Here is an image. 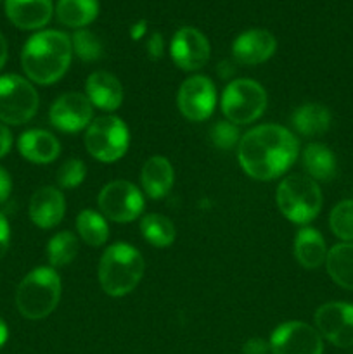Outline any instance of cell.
Returning <instances> with one entry per match:
<instances>
[{
	"mask_svg": "<svg viewBox=\"0 0 353 354\" xmlns=\"http://www.w3.org/2000/svg\"><path fill=\"white\" fill-rule=\"evenodd\" d=\"M71 38L57 30L40 31L24 44L21 64L31 82L52 85L59 82L71 64Z\"/></svg>",
	"mask_w": 353,
	"mask_h": 354,
	"instance_id": "7a4b0ae2",
	"label": "cell"
},
{
	"mask_svg": "<svg viewBox=\"0 0 353 354\" xmlns=\"http://www.w3.org/2000/svg\"><path fill=\"white\" fill-rule=\"evenodd\" d=\"M17 149L24 159L35 165H48L61 154L57 138L45 130H28L17 140Z\"/></svg>",
	"mask_w": 353,
	"mask_h": 354,
	"instance_id": "d6986e66",
	"label": "cell"
},
{
	"mask_svg": "<svg viewBox=\"0 0 353 354\" xmlns=\"http://www.w3.org/2000/svg\"><path fill=\"white\" fill-rule=\"evenodd\" d=\"M270 344L269 341L262 337H253L244 342L242 346V354H269Z\"/></svg>",
	"mask_w": 353,
	"mask_h": 354,
	"instance_id": "d6a6232c",
	"label": "cell"
},
{
	"mask_svg": "<svg viewBox=\"0 0 353 354\" xmlns=\"http://www.w3.org/2000/svg\"><path fill=\"white\" fill-rule=\"evenodd\" d=\"M170 54L180 69L197 71L210 61V41L196 28H180L172 38Z\"/></svg>",
	"mask_w": 353,
	"mask_h": 354,
	"instance_id": "5bb4252c",
	"label": "cell"
},
{
	"mask_svg": "<svg viewBox=\"0 0 353 354\" xmlns=\"http://www.w3.org/2000/svg\"><path fill=\"white\" fill-rule=\"evenodd\" d=\"M87 166L82 159H68L57 171V183L61 189H75L85 180Z\"/></svg>",
	"mask_w": 353,
	"mask_h": 354,
	"instance_id": "1f68e13d",
	"label": "cell"
},
{
	"mask_svg": "<svg viewBox=\"0 0 353 354\" xmlns=\"http://www.w3.org/2000/svg\"><path fill=\"white\" fill-rule=\"evenodd\" d=\"M221 113L234 124H249L266 109V92L249 78L234 80L221 93Z\"/></svg>",
	"mask_w": 353,
	"mask_h": 354,
	"instance_id": "52a82bcc",
	"label": "cell"
},
{
	"mask_svg": "<svg viewBox=\"0 0 353 354\" xmlns=\"http://www.w3.org/2000/svg\"><path fill=\"white\" fill-rule=\"evenodd\" d=\"M145 31H147V23H145V21H138V23H135L134 26L130 28L132 40H141V38L145 35Z\"/></svg>",
	"mask_w": 353,
	"mask_h": 354,
	"instance_id": "74e56055",
	"label": "cell"
},
{
	"mask_svg": "<svg viewBox=\"0 0 353 354\" xmlns=\"http://www.w3.org/2000/svg\"><path fill=\"white\" fill-rule=\"evenodd\" d=\"M176 104L180 113L189 121L208 120L217 106V88L215 83L204 75H194L183 80L176 93Z\"/></svg>",
	"mask_w": 353,
	"mask_h": 354,
	"instance_id": "30bf717a",
	"label": "cell"
},
{
	"mask_svg": "<svg viewBox=\"0 0 353 354\" xmlns=\"http://www.w3.org/2000/svg\"><path fill=\"white\" fill-rule=\"evenodd\" d=\"M318 334L336 348L353 346V304L325 303L315 311Z\"/></svg>",
	"mask_w": 353,
	"mask_h": 354,
	"instance_id": "7c38bea8",
	"label": "cell"
},
{
	"mask_svg": "<svg viewBox=\"0 0 353 354\" xmlns=\"http://www.w3.org/2000/svg\"><path fill=\"white\" fill-rule=\"evenodd\" d=\"M12 190V180L10 175L3 168H0V204L6 203Z\"/></svg>",
	"mask_w": 353,
	"mask_h": 354,
	"instance_id": "d590c367",
	"label": "cell"
},
{
	"mask_svg": "<svg viewBox=\"0 0 353 354\" xmlns=\"http://www.w3.org/2000/svg\"><path fill=\"white\" fill-rule=\"evenodd\" d=\"M325 268L339 287L353 290V242H341L331 248L325 258Z\"/></svg>",
	"mask_w": 353,
	"mask_h": 354,
	"instance_id": "cb8c5ba5",
	"label": "cell"
},
{
	"mask_svg": "<svg viewBox=\"0 0 353 354\" xmlns=\"http://www.w3.org/2000/svg\"><path fill=\"white\" fill-rule=\"evenodd\" d=\"M52 0H6V14L19 30H40L51 21Z\"/></svg>",
	"mask_w": 353,
	"mask_h": 354,
	"instance_id": "ac0fdd59",
	"label": "cell"
},
{
	"mask_svg": "<svg viewBox=\"0 0 353 354\" xmlns=\"http://www.w3.org/2000/svg\"><path fill=\"white\" fill-rule=\"evenodd\" d=\"M300 154L298 138L280 124H260L242 135L237 159L242 171L260 182H270L287 171Z\"/></svg>",
	"mask_w": 353,
	"mask_h": 354,
	"instance_id": "6da1fadb",
	"label": "cell"
},
{
	"mask_svg": "<svg viewBox=\"0 0 353 354\" xmlns=\"http://www.w3.org/2000/svg\"><path fill=\"white\" fill-rule=\"evenodd\" d=\"M327 248L320 232L315 228L305 227L298 232L294 239V256L303 268H318L327 258Z\"/></svg>",
	"mask_w": 353,
	"mask_h": 354,
	"instance_id": "44dd1931",
	"label": "cell"
},
{
	"mask_svg": "<svg viewBox=\"0 0 353 354\" xmlns=\"http://www.w3.org/2000/svg\"><path fill=\"white\" fill-rule=\"evenodd\" d=\"M141 182L144 187V192L151 199H161L172 190L175 182V171H173L172 162L163 156H154L147 159L142 168Z\"/></svg>",
	"mask_w": 353,
	"mask_h": 354,
	"instance_id": "ffe728a7",
	"label": "cell"
},
{
	"mask_svg": "<svg viewBox=\"0 0 353 354\" xmlns=\"http://www.w3.org/2000/svg\"><path fill=\"white\" fill-rule=\"evenodd\" d=\"M7 337H9V328H7L6 322L0 318V348L7 342Z\"/></svg>",
	"mask_w": 353,
	"mask_h": 354,
	"instance_id": "ab89813d",
	"label": "cell"
},
{
	"mask_svg": "<svg viewBox=\"0 0 353 354\" xmlns=\"http://www.w3.org/2000/svg\"><path fill=\"white\" fill-rule=\"evenodd\" d=\"M303 166L315 182H331L336 176V158L324 144H308L303 151Z\"/></svg>",
	"mask_w": 353,
	"mask_h": 354,
	"instance_id": "603a6c76",
	"label": "cell"
},
{
	"mask_svg": "<svg viewBox=\"0 0 353 354\" xmlns=\"http://www.w3.org/2000/svg\"><path fill=\"white\" fill-rule=\"evenodd\" d=\"M10 147H12V135L6 124L0 123V158H3L10 151Z\"/></svg>",
	"mask_w": 353,
	"mask_h": 354,
	"instance_id": "8d00e7d4",
	"label": "cell"
},
{
	"mask_svg": "<svg viewBox=\"0 0 353 354\" xmlns=\"http://www.w3.org/2000/svg\"><path fill=\"white\" fill-rule=\"evenodd\" d=\"M66 213V199L55 187H42L30 201V218L37 227L54 228L61 223Z\"/></svg>",
	"mask_w": 353,
	"mask_h": 354,
	"instance_id": "2e32d148",
	"label": "cell"
},
{
	"mask_svg": "<svg viewBox=\"0 0 353 354\" xmlns=\"http://www.w3.org/2000/svg\"><path fill=\"white\" fill-rule=\"evenodd\" d=\"M71 47L73 54L78 55V59H82L83 62L99 61L104 52L99 37L89 30L76 31L71 38Z\"/></svg>",
	"mask_w": 353,
	"mask_h": 354,
	"instance_id": "f546056e",
	"label": "cell"
},
{
	"mask_svg": "<svg viewBox=\"0 0 353 354\" xmlns=\"http://www.w3.org/2000/svg\"><path fill=\"white\" fill-rule=\"evenodd\" d=\"M59 23L64 26L82 30L83 26L92 23L99 14L97 0H59L55 6Z\"/></svg>",
	"mask_w": 353,
	"mask_h": 354,
	"instance_id": "d4e9b609",
	"label": "cell"
},
{
	"mask_svg": "<svg viewBox=\"0 0 353 354\" xmlns=\"http://www.w3.org/2000/svg\"><path fill=\"white\" fill-rule=\"evenodd\" d=\"M61 299V279L48 266L28 273L16 290V306L28 320H42L57 308Z\"/></svg>",
	"mask_w": 353,
	"mask_h": 354,
	"instance_id": "277c9868",
	"label": "cell"
},
{
	"mask_svg": "<svg viewBox=\"0 0 353 354\" xmlns=\"http://www.w3.org/2000/svg\"><path fill=\"white\" fill-rule=\"evenodd\" d=\"M329 227L343 242H353V199L341 201L332 207Z\"/></svg>",
	"mask_w": 353,
	"mask_h": 354,
	"instance_id": "f1b7e54d",
	"label": "cell"
},
{
	"mask_svg": "<svg viewBox=\"0 0 353 354\" xmlns=\"http://www.w3.org/2000/svg\"><path fill=\"white\" fill-rule=\"evenodd\" d=\"M141 232L145 242H149L154 248H168L175 242L176 230L175 225L170 218L163 214L151 213L145 214L141 220Z\"/></svg>",
	"mask_w": 353,
	"mask_h": 354,
	"instance_id": "484cf974",
	"label": "cell"
},
{
	"mask_svg": "<svg viewBox=\"0 0 353 354\" xmlns=\"http://www.w3.org/2000/svg\"><path fill=\"white\" fill-rule=\"evenodd\" d=\"M275 201L280 213L296 225L310 223L322 209L320 187L303 175L284 178L277 187Z\"/></svg>",
	"mask_w": 353,
	"mask_h": 354,
	"instance_id": "5b68a950",
	"label": "cell"
},
{
	"mask_svg": "<svg viewBox=\"0 0 353 354\" xmlns=\"http://www.w3.org/2000/svg\"><path fill=\"white\" fill-rule=\"evenodd\" d=\"M76 232L85 244L92 248L106 244L109 239V227L102 214L92 209H83L76 216Z\"/></svg>",
	"mask_w": 353,
	"mask_h": 354,
	"instance_id": "4316f807",
	"label": "cell"
},
{
	"mask_svg": "<svg viewBox=\"0 0 353 354\" xmlns=\"http://www.w3.org/2000/svg\"><path fill=\"white\" fill-rule=\"evenodd\" d=\"M10 244V228L7 218L0 213V259L7 254Z\"/></svg>",
	"mask_w": 353,
	"mask_h": 354,
	"instance_id": "e575fe53",
	"label": "cell"
},
{
	"mask_svg": "<svg viewBox=\"0 0 353 354\" xmlns=\"http://www.w3.org/2000/svg\"><path fill=\"white\" fill-rule=\"evenodd\" d=\"M331 111L322 104H305L298 107L293 114V127L296 128L298 133L305 137H315L322 135L331 127Z\"/></svg>",
	"mask_w": 353,
	"mask_h": 354,
	"instance_id": "7402d4cb",
	"label": "cell"
},
{
	"mask_svg": "<svg viewBox=\"0 0 353 354\" xmlns=\"http://www.w3.org/2000/svg\"><path fill=\"white\" fill-rule=\"evenodd\" d=\"M277 40L266 30H249L239 35L232 45V55L246 66L262 64L275 54Z\"/></svg>",
	"mask_w": 353,
	"mask_h": 354,
	"instance_id": "9a60e30c",
	"label": "cell"
},
{
	"mask_svg": "<svg viewBox=\"0 0 353 354\" xmlns=\"http://www.w3.org/2000/svg\"><path fill=\"white\" fill-rule=\"evenodd\" d=\"M38 93L26 78L17 75L0 76V121L23 124L37 114Z\"/></svg>",
	"mask_w": 353,
	"mask_h": 354,
	"instance_id": "ba28073f",
	"label": "cell"
},
{
	"mask_svg": "<svg viewBox=\"0 0 353 354\" xmlns=\"http://www.w3.org/2000/svg\"><path fill=\"white\" fill-rule=\"evenodd\" d=\"M272 354H322L324 342L317 328L305 322H286L270 335Z\"/></svg>",
	"mask_w": 353,
	"mask_h": 354,
	"instance_id": "8fae6325",
	"label": "cell"
},
{
	"mask_svg": "<svg viewBox=\"0 0 353 354\" xmlns=\"http://www.w3.org/2000/svg\"><path fill=\"white\" fill-rule=\"evenodd\" d=\"M0 2H2V0H0Z\"/></svg>",
	"mask_w": 353,
	"mask_h": 354,
	"instance_id": "60d3db41",
	"label": "cell"
},
{
	"mask_svg": "<svg viewBox=\"0 0 353 354\" xmlns=\"http://www.w3.org/2000/svg\"><path fill=\"white\" fill-rule=\"evenodd\" d=\"M78 239L71 232H59L48 241L47 259L54 268L68 266L78 254Z\"/></svg>",
	"mask_w": 353,
	"mask_h": 354,
	"instance_id": "83f0119b",
	"label": "cell"
},
{
	"mask_svg": "<svg viewBox=\"0 0 353 354\" xmlns=\"http://www.w3.org/2000/svg\"><path fill=\"white\" fill-rule=\"evenodd\" d=\"M210 137L215 147L221 149V151H230L234 145L241 142V133H239L237 124L230 123V121H218V123H215L210 131Z\"/></svg>",
	"mask_w": 353,
	"mask_h": 354,
	"instance_id": "4dcf8cb0",
	"label": "cell"
},
{
	"mask_svg": "<svg viewBox=\"0 0 353 354\" xmlns=\"http://www.w3.org/2000/svg\"><path fill=\"white\" fill-rule=\"evenodd\" d=\"M130 145V131L121 118L100 116L92 120L85 131V147L100 162H114L123 158Z\"/></svg>",
	"mask_w": 353,
	"mask_h": 354,
	"instance_id": "8992f818",
	"label": "cell"
},
{
	"mask_svg": "<svg viewBox=\"0 0 353 354\" xmlns=\"http://www.w3.org/2000/svg\"><path fill=\"white\" fill-rule=\"evenodd\" d=\"M145 263L141 252L130 244L118 242L104 251L99 263V282L111 297L130 294L144 275Z\"/></svg>",
	"mask_w": 353,
	"mask_h": 354,
	"instance_id": "3957f363",
	"label": "cell"
},
{
	"mask_svg": "<svg viewBox=\"0 0 353 354\" xmlns=\"http://www.w3.org/2000/svg\"><path fill=\"white\" fill-rule=\"evenodd\" d=\"M102 216L116 223H130L144 211V196L127 180H114L102 187L97 197Z\"/></svg>",
	"mask_w": 353,
	"mask_h": 354,
	"instance_id": "9c48e42d",
	"label": "cell"
},
{
	"mask_svg": "<svg viewBox=\"0 0 353 354\" xmlns=\"http://www.w3.org/2000/svg\"><path fill=\"white\" fill-rule=\"evenodd\" d=\"M52 127L64 133H76L85 130L93 120V106L89 97L78 92H68L59 95L48 111Z\"/></svg>",
	"mask_w": 353,
	"mask_h": 354,
	"instance_id": "4fadbf2b",
	"label": "cell"
},
{
	"mask_svg": "<svg viewBox=\"0 0 353 354\" xmlns=\"http://www.w3.org/2000/svg\"><path fill=\"white\" fill-rule=\"evenodd\" d=\"M85 92L92 106L113 113L123 102V86L120 80L107 71H93L85 83Z\"/></svg>",
	"mask_w": 353,
	"mask_h": 354,
	"instance_id": "e0dca14e",
	"label": "cell"
},
{
	"mask_svg": "<svg viewBox=\"0 0 353 354\" xmlns=\"http://www.w3.org/2000/svg\"><path fill=\"white\" fill-rule=\"evenodd\" d=\"M165 52V40L161 33H152L147 40V54L151 59H159Z\"/></svg>",
	"mask_w": 353,
	"mask_h": 354,
	"instance_id": "836d02e7",
	"label": "cell"
},
{
	"mask_svg": "<svg viewBox=\"0 0 353 354\" xmlns=\"http://www.w3.org/2000/svg\"><path fill=\"white\" fill-rule=\"evenodd\" d=\"M7 62V41L3 38V35L0 33V69L3 68V64Z\"/></svg>",
	"mask_w": 353,
	"mask_h": 354,
	"instance_id": "f35d334b",
	"label": "cell"
}]
</instances>
